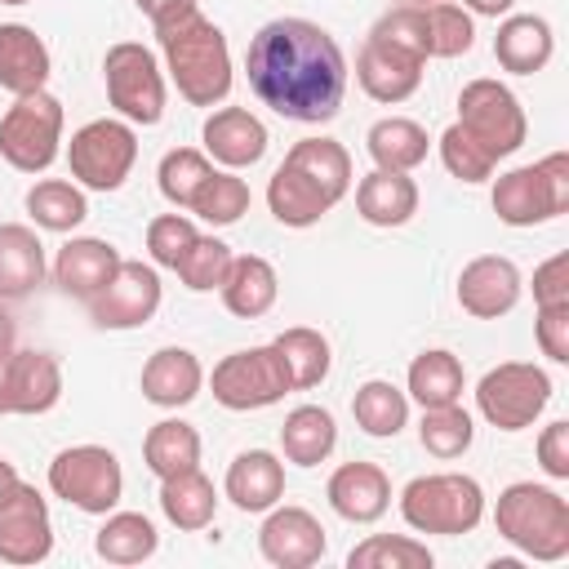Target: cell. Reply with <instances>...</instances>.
Wrapping results in <instances>:
<instances>
[{"mask_svg": "<svg viewBox=\"0 0 569 569\" xmlns=\"http://www.w3.org/2000/svg\"><path fill=\"white\" fill-rule=\"evenodd\" d=\"M249 89L262 107L298 124H325L347 93V58L311 18H271L244 49Z\"/></svg>", "mask_w": 569, "mask_h": 569, "instance_id": "6da1fadb", "label": "cell"}, {"mask_svg": "<svg viewBox=\"0 0 569 569\" xmlns=\"http://www.w3.org/2000/svg\"><path fill=\"white\" fill-rule=\"evenodd\" d=\"M164 49V71L178 84V93L191 107H218L231 93V49L218 22H209L200 9L187 13L173 27L156 31Z\"/></svg>", "mask_w": 569, "mask_h": 569, "instance_id": "7a4b0ae2", "label": "cell"}, {"mask_svg": "<svg viewBox=\"0 0 569 569\" xmlns=\"http://www.w3.org/2000/svg\"><path fill=\"white\" fill-rule=\"evenodd\" d=\"M493 529L529 560L556 565L569 556V502L551 485L516 480L498 493Z\"/></svg>", "mask_w": 569, "mask_h": 569, "instance_id": "3957f363", "label": "cell"}, {"mask_svg": "<svg viewBox=\"0 0 569 569\" xmlns=\"http://www.w3.org/2000/svg\"><path fill=\"white\" fill-rule=\"evenodd\" d=\"M400 516L418 533H471L485 516V489L476 476L462 471H436V476H413L400 489Z\"/></svg>", "mask_w": 569, "mask_h": 569, "instance_id": "277c9868", "label": "cell"}, {"mask_svg": "<svg viewBox=\"0 0 569 569\" xmlns=\"http://www.w3.org/2000/svg\"><path fill=\"white\" fill-rule=\"evenodd\" d=\"M62 151V102L49 89L18 93L0 116V160L18 173H44Z\"/></svg>", "mask_w": 569, "mask_h": 569, "instance_id": "5b68a950", "label": "cell"}, {"mask_svg": "<svg viewBox=\"0 0 569 569\" xmlns=\"http://www.w3.org/2000/svg\"><path fill=\"white\" fill-rule=\"evenodd\" d=\"M569 209V156L551 151L493 182V213L507 227H538Z\"/></svg>", "mask_w": 569, "mask_h": 569, "instance_id": "8992f818", "label": "cell"}, {"mask_svg": "<svg viewBox=\"0 0 569 569\" xmlns=\"http://www.w3.org/2000/svg\"><path fill=\"white\" fill-rule=\"evenodd\" d=\"M458 124L493 160H507L511 151H520L525 147V133H529V120H525L520 98L502 80H489V76L462 84V93H458Z\"/></svg>", "mask_w": 569, "mask_h": 569, "instance_id": "52a82bcc", "label": "cell"}, {"mask_svg": "<svg viewBox=\"0 0 569 569\" xmlns=\"http://www.w3.org/2000/svg\"><path fill=\"white\" fill-rule=\"evenodd\" d=\"M547 400H551V378H547V369H538L529 360H507L476 382V409L498 431L533 427L542 418Z\"/></svg>", "mask_w": 569, "mask_h": 569, "instance_id": "ba28073f", "label": "cell"}, {"mask_svg": "<svg viewBox=\"0 0 569 569\" xmlns=\"http://www.w3.org/2000/svg\"><path fill=\"white\" fill-rule=\"evenodd\" d=\"M49 489L76 511L107 516L124 493V471L107 445H71L49 462Z\"/></svg>", "mask_w": 569, "mask_h": 569, "instance_id": "9c48e42d", "label": "cell"}, {"mask_svg": "<svg viewBox=\"0 0 569 569\" xmlns=\"http://www.w3.org/2000/svg\"><path fill=\"white\" fill-rule=\"evenodd\" d=\"M102 80L111 107L129 124H160L164 120V71L156 53L138 40H120L102 58Z\"/></svg>", "mask_w": 569, "mask_h": 569, "instance_id": "30bf717a", "label": "cell"}, {"mask_svg": "<svg viewBox=\"0 0 569 569\" xmlns=\"http://www.w3.org/2000/svg\"><path fill=\"white\" fill-rule=\"evenodd\" d=\"M138 160V133L129 120H89L71 133L67 142V164H71V178L89 191H116L124 187L129 169Z\"/></svg>", "mask_w": 569, "mask_h": 569, "instance_id": "8fae6325", "label": "cell"}, {"mask_svg": "<svg viewBox=\"0 0 569 569\" xmlns=\"http://www.w3.org/2000/svg\"><path fill=\"white\" fill-rule=\"evenodd\" d=\"M213 400L231 413H249V409H267L276 400H284L289 387V373L276 356V347H249V351H231L213 365Z\"/></svg>", "mask_w": 569, "mask_h": 569, "instance_id": "7c38bea8", "label": "cell"}, {"mask_svg": "<svg viewBox=\"0 0 569 569\" xmlns=\"http://www.w3.org/2000/svg\"><path fill=\"white\" fill-rule=\"evenodd\" d=\"M53 551V520L49 502L36 485L18 480L0 498V560L4 565H40Z\"/></svg>", "mask_w": 569, "mask_h": 569, "instance_id": "4fadbf2b", "label": "cell"}, {"mask_svg": "<svg viewBox=\"0 0 569 569\" xmlns=\"http://www.w3.org/2000/svg\"><path fill=\"white\" fill-rule=\"evenodd\" d=\"M160 311V276L151 262H120L102 293L89 298L98 329H138Z\"/></svg>", "mask_w": 569, "mask_h": 569, "instance_id": "5bb4252c", "label": "cell"}, {"mask_svg": "<svg viewBox=\"0 0 569 569\" xmlns=\"http://www.w3.org/2000/svg\"><path fill=\"white\" fill-rule=\"evenodd\" d=\"M325 525L307 511V507H271L262 529H258V551L267 565L276 569H311L316 560H325Z\"/></svg>", "mask_w": 569, "mask_h": 569, "instance_id": "9a60e30c", "label": "cell"}, {"mask_svg": "<svg viewBox=\"0 0 569 569\" xmlns=\"http://www.w3.org/2000/svg\"><path fill=\"white\" fill-rule=\"evenodd\" d=\"M62 400V365L53 351H13L0 365V413H49Z\"/></svg>", "mask_w": 569, "mask_h": 569, "instance_id": "2e32d148", "label": "cell"}, {"mask_svg": "<svg viewBox=\"0 0 569 569\" xmlns=\"http://www.w3.org/2000/svg\"><path fill=\"white\" fill-rule=\"evenodd\" d=\"M520 289H525V280H520L511 258L480 253L458 276V307L467 316H476V320H498L520 302Z\"/></svg>", "mask_w": 569, "mask_h": 569, "instance_id": "e0dca14e", "label": "cell"}, {"mask_svg": "<svg viewBox=\"0 0 569 569\" xmlns=\"http://www.w3.org/2000/svg\"><path fill=\"white\" fill-rule=\"evenodd\" d=\"M422 58L391 44V40H378L369 36L360 44V58H356V80L360 89L373 98V102H405L418 84H422Z\"/></svg>", "mask_w": 569, "mask_h": 569, "instance_id": "ac0fdd59", "label": "cell"}, {"mask_svg": "<svg viewBox=\"0 0 569 569\" xmlns=\"http://www.w3.org/2000/svg\"><path fill=\"white\" fill-rule=\"evenodd\" d=\"M200 138H204V156L218 160L222 169H249L267 156V124L244 107L209 111Z\"/></svg>", "mask_w": 569, "mask_h": 569, "instance_id": "d6986e66", "label": "cell"}, {"mask_svg": "<svg viewBox=\"0 0 569 569\" xmlns=\"http://www.w3.org/2000/svg\"><path fill=\"white\" fill-rule=\"evenodd\" d=\"M120 262H124V258H120L116 244H107V240H98V236H76V240H67V244L58 249V258H53V284H58L62 293L89 302L93 293L107 289V280L120 271Z\"/></svg>", "mask_w": 569, "mask_h": 569, "instance_id": "ffe728a7", "label": "cell"}, {"mask_svg": "<svg viewBox=\"0 0 569 569\" xmlns=\"http://www.w3.org/2000/svg\"><path fill=\"white\" fill-rule=\"evenodd\" d=\"M325 493H329V507L351 525H373L391 507V480L378 462H342L329 476Z\"/></svg>", "mask_w": 569, "mask_h": 569, "instance_id": "44dd1931", "label": "cell"}, {"mask_svg": "<svg viewBox=\"0 0 569 569\" xmlns=\"http://www.w3.org/2000/svg\"><path fill=\"white\" fill-rule=\"evenodd\" d=\"M222 493L236 511H271L284 498V462L271 449H244L231 458Z\"/></svg>", "mask_w": 569, "mask_h": 569, "instance_id": "7402d4cb", "label": "cell"}, {"mask_svg": "<svg viewBox=\"0 0 569 569\" xmlns=\"http://www.w3.org/2000/svg\"><path fill=\"white\" fill-rule=\"evenodd\" d=\"M204 387V369L196 360V351L187 347H160L147 365H142V400L160 405V409H182L200 396Z\"/></svg>", "mask_w": 569, "mask_h": 569, "instance_id": "603a6c76", "label": "cell"}, {"mask_svg": "<svg viewBox=\"0 0 569 569\" xmlns=\"http://www.w3.org/2000/svg\"><path fill=\"white\" fill-rule=\"evenodd\" d=\"M556 53V36H551V22L538 18V13H511L502 18L498 36H493V58L502 71L511 76H533L551 62Z\"/></svg>", "mask_w": 569, "mask_h": 569, "instance_id": "cb8c5ba5", "label": "cell"}, {"mask_svg": "<svg viewBox=\"0 0 569 569\" xmlns=\"http://www.w3.org/2000/svg\"><path fill=\"white\" fill-rule=\"evenodd\" d=\"M49 71H53L49 44L22 22H0V89H9L13 98L36 93L44 89Z\"/></svg>", "mask_w": 569, "mask_h": 569, "instance_id": "d4e9b609", "label": "cell"}, {"mask_svg": "<svg viewBox=\"0 0 569 569\" xmlns=\"http://www.w3.org/2000/svg\"><path fill=\"white\" fill-rule=\"evenodd\" d=\"M356 213L369 227H405L418 213V182L396 169H373L356 182Z\"/></svg>", "mask_w": 569, "mask_h": 569, "instance_id": "484cf974", "label": "cell"}, {"mask_svg": "<svg viewBox=\"0 0 569 569\" xmlns=\"http://www.w3.org/2000/svg\"><path fill=\"white\" fill-rule=\"evenodd\" d=\"M218 293H222V307H227L231 316H240V320H258V316H267V311L276 307L280 276H276V267H271L267 258H258V253H240V258H231L227 280L218 284Z\"/></svg>", "mask_w": 569, "mask_h": 569, "instance_id": "4316f807", "label": "cell"}, {"mask_svg": "<svg viewBox=\"0 0 569 569\" xmlns=\"http://www.w3.org/2000/svg\"><path fill=\"white\" fill-rule=\"evenodd\" d=\"M44 280V244L27 222H0V298H27Z\"/></svg>", "mask_w": 569, "mask_h": 569, "instance_id": "83f0119b", "label": "cell"}, {"mask_svg": "<svg viewBox=\"0 0 569 569\" xmlns=\"http://www.w3.org/2000/svg\"><path fill=\"white\" fill-rule=\"evenodd\" d=\"M284 164H293L329 204H338L351 191V156L333 138H302V142H293Z\"/></svg>", "mask_w": 569, "mask_h": 569, "instance_id": "f1b7e54d", "label": "cell"}, {"mask_svg": "<svg viewBox=\"0 0 569 569\" xmlns=\"http://www.w3.org/2000/svg\"><path fill=\"white\" fill-rule=\"evenodd\" d=\"M160 511L173 529H209L213 525V511H218V493H213V480L191 467V471H178L169 480H160Z\"/></svg>", "mask_w": 569, "mask_h": 569, "instance_id": "f546056e", "label": "cell"}, {"mask_svg": "<svg viewBox=\"0 0 569 569\" xmlns=\"http://www.w3.org/2000/svg\"><path fill=\"white\" fill-rule=\"evenodd\" d=\"M427 129L409 116H387V120H373L369 133H365V151L378 169H396V173H409L427 160Z\"/></svg>", "mask_w": 569, "mask_h": 569, "instance_id": "4dcf8cb0", "label": "cell"}, {"mask_svg": "<svg viewBox=\"0 0 569 569\" xmlns=\"http://www.w3.org/2000/svg\"><path fill=\"white\" fill-rule=\"evenodd\" d=\"M338 445V422L329 409L320 405H298L289 409L284 427H280V449L293 467H320Z\"/></svg>", "mask_w": 569, "mask_h": 569, "instance_id": "1f68e13d", "label": "cell"}, {"mask_svg": "<svg viewBox=\"0 0 569 569\" xmlns=\"http://www.w3.org/2000/svg\"><path fill=\"white\" fill-rule=\"evenodd\" d=\"M142 462L151 476L169 480L178 471L200 467V431L182 418H160L147 436H142Z\"/></svg>", "mask_w": 569, "mask_h": 569, "instance_id": "d6a6232c", "label": "cell"}, {"mask_svg": "<svg viewBox=\"0 0 569 569\" xmlns=\"http://www.w3.org/2000/svg\"><path fill=\"white\" fill-rule=\"evenodd\" d=\"M156 547H160V533L142 511H107L93 538V551L107 565H142L156 556Z\"/></svg>", "mask_w": 569, "mask_h": 569, "instance_id": "836d02e7", "label": "cell"}, {"mask_svg": "<svg viewBox=\"0 0 569 569\" xmlns=\"http://www.w3.org/2000/svg\"><path fill=\"white\" fill-rule=\"evenodd\" d=\"M267 209L280 227H316L333 204L293 169V164H280L267 182Z\"/></svg>", "mask_w": 569, "mask_h": 569, "instance_id": "e575fe53", "label": "cell"}, {"mask_svg": "<svg viewBox=\"0 0 569 569\" xmlns=\"http://www.w3.org/2000/svg\"><path fill=\"white\" fill-rule=\"evenodd\" d=\"M284 373H289V387L293 391H307V387H320L329 378V338L320 329H307V325H293L284 333L271 338Z\"/></svg>", "mask_w": 569, "mask_h": 569, "instance_id": "d590c367", "label": "cell"}, {"mask_svg": "<svg viewBox=\"0 0 569 569\" xmlns=\"http://www.w3.org/2000/svg\"><path fill=\"white\" fill-rule=\"evenodd\" d=\"M462 387H467V373H462V360L453 351L431 347V351L413 356V365H409V396L422 409L458 405L462 400Z\"/></svg>", "mask_w": 569, "mask_h": 569, "instance_id": "8d00e7d4", "label": "cell"}, {"mask_svg": "<svg viewBox=\"0 0 569 569\" xmlns=\"http://www.w3.org/2000/svg\"><path fill=\"white\" fill-rule=\"evenodd\" d=\"M351 413H356V427L373 440H391L405 422H409V396L396 387V382H382V378H369L356 387L351 396Z\"/></svg>", "mask_w": 569, "mask_h": 569, "instance_id": "74e56055", "label": "cell"}, {"mask_svg": "<svg viewBox=\"0 0 569 569\" xmlns=\"http://www.w3.org/2000/svg\"><path fill=\"white\" fill-rule=\"evenodd\" d=\"M27 213H31V222L44 227V231H76V227L89 218V200H84L80 182L40 178V182L27 191Z\"/></svg>", "mask_w": 569, "mask_h": 569, "instance_id": "f35d334b", "label": "cell"}, {"mask_svg": "<svg viewBox=\"0 0 569 569\" xmlns=\"http://www.w3.org/2000/svg\"><path fill=\"white\" fill-rule=\"evenodd\" d=\"M418 440L431 458H462L476 440V422L462 405H436V409H422V422H418Z\"/></svg>", "mask_w": 569, "mask_h": 569, "instance_id": "ab89813d", "label": "cell"}, {"mask_svg": "<svg viewBox=\"0 0 569 569\" xmlns=\"http://www.w3.org/2000/svg\"><path fill=\"white\" fill-rule=\"evenodd\" d=\"M347 569H431V551L405 533H373L347 551Z\"/></svg>", "mask_w": 569, "mask_h": 569, "instance_id": "60d3db41", "label": "cell"}, {"mask_svg": "<svg viewBox=\"0 0 569 569\" xmlns=\"http://www.w3.org/2000/svg\"><path fill=\"white\" fill-rule=\"evenodd\" d=\"M422 27H427V58H462L476 44L471 13L449 0L422 4Z\"/></svg>", "mask_w": 569, "mask_h": 569, "instance_id": "b9f144b4", "label": "cell"}, {"mask_svg": "<svg viewBox=\"0 0 569 569\" xmlns=\"http://www.w3.org/2000/svg\"><path fill=\"white\" fill-rule=\"evenodd\" d=\"M249 182L244 178H236L231 169H213L209 178H204V187L196 191V200H191V213H200L209 227H231V222H240L244 213H249Z\"/></svg>", "mask_w": 569, "mask_h": 569, "instance_id": "7bdbcfd3", "label": "cell"}, {"mask_svg": "<svg viewBox=\"0 0 569 569\" xmlns=\"http://www.w3.org/2000/svg\"><path fill=\"white\" fill-rule=\"evenodd\" d=\"M209 173H213V160H209L204 151H196V147H173V151H164V160H160V169H156V182H160V196H164L169 204L191 209V200H196V191L204 187Z\"/></svg>", "mask_w": 569, "mask_h": 569, "instance_id": "ee69618b", "label": "cell"}, {"mask_svg": "<svg viewBox=\"0 0 569 569\" xmlns=\"http://www.w3.org/2000/svg\"><path fill=\"white\" fill-rule=\"evenodd\" d=\"M231 258H236L231 244H222L218 236H196L191 249L182 253V262H178L173 271H178V280H182L191 293H209V289H218V284L227 280Z\"/></svg>", "mask_w": 569, "mask_h": 569, "instance_id": "f6af8a7d", "label": "cell"}, {"mask_svg": "<svg viewBox=\"0 0 569 569\" xmlns=\"http://www.w3.org/2000/svg\"><path fill=\"white\" fill-rule=\"evenodd\" d=\"M440 160H445V169H449L458 182H485V178L493 173V164H498L480 142H471V138L462 133L458 120L440 133Z\"/></svg>", "mask_w": 569, "mask_h": 569, "instance_id": "bcb514c9", "label": "cell"}, {"mask_svg": "<svg viewBox=\"0 0 569 569\" xmlns=\"http://www.w3.org/2000/svg\"><path fill=\"white\" fill-rule=\"evenodd\" d=\"M196 236H200V231H196L191 218H182V213H160V218L147 222V253H151L156 267H169V271H173V267L182 262V253L191 249Z\"/></svg>", "mask_w": 569, "mask_h": 569, "instance_id": "7dc6e473", "label": "cell"}, {"mask_svg": "<svg viewBox=\"0 0 569 569\" xmlns=\"http://www.w3.org/2000/svg\"><path fill=\"white\" fill-rule=\"evenodd\" d=\"M533 333H538V347H542V356H547V360L569 365V302L538 307Z\"/></svg>", "mask_w": 569, "mask_h": 569, "instance_id": "c3c4849f", "label": "cell"}, {"mask_svg": "<svg viewBox=\"0 0 569 569\" xmlns=\"http://www.w3.org/2000/svg\"><path fill=\"white\" fill-rule=\"evenodd\" d=\"M533 302L538 307L569 302V253H556L542 267H533Z\"/></svg>", "mask_w": 569, "mask_h": 569, "instance_id": "681fc988", "label": "cell"}, {"mask_svg": "<svg viewBox=\"0 0 569 569\" xmlns=\"http://www.w3.org/2000/svg\"><path fill=\"white\" fill-rule=\"evenodd\" d=\"M538 462L551 480H569V422H547L538 436Z\"/></svg>", "mask_w": 569, "mask_h": 569, "instance_id": "f907efd6", "label": "cell"}, {"mask_svg": "<svg viewBox=\"0 0 569 569\" xmlns=\"http://www.w3.org/2000/svg\"><path fill=\"white\" fill-rule=\"evenodd\" d=\"M142 13H147V22L160 31V27H173V22H182L187 13H196L200 9V0H133Z\"/></svg>", "mask_w": 569, "mask_h": 569, "instance_id": "816d5d0a", "label": "cell"}, {"mask_svg": "<svg viewBox=\"0 0 569 569\" xmlns=\"http://www.w3.org/2000/svg\"><path fill=\"white\" fill-rule=\"evenodd\" d=\"M13 351H18V325H13V316L0 307V365H4Z\"/></svg>", "mask_w": 569, "mask_h": 569, "instance_id": "f5cc1de1", "label": "cell"}, {"mask_svg": "<svg viewBox=\"0 0 569 569\" xmlns=\"http://www.w3.org/2000/svg\"><path fill=\"white\" fill-rule=\"evenodd\" d=\"M511 4L516 0H462V9L480 13V18H502V13H511Z\"/></svg>", "mask_w": 569, "mask_h": 569, "instance_id": "db71d44e", "label": "cell"}, {"mask_svg": "<svg viewBox=\"0 0 569 569\" xmlns=\"http://www.w3.org/2000/svg\"><path fill=\"white\" fill-rule=\"evenodd\" d=\"M18 480H22V476H18V467H13L9 458H0V498H4V493H9Z\"/></svg>", "mask_w": 569, "mask_h": 569, "instance_id": "11a10c76", "label": "cell"}, {"mask_svg": "<svg viewBox=\"0 0 569 569\" xmlns=\"http://www.w3.org/2000/svg\"><path fill=\"white\" fill-rule=\"evenodd\" d=\"M0 4H31V0H0Z\"/></svg>", "mask_w": 569, "mask_h": 569, "instance_id": "9f6ffc18", "label": "cell"}, {"mask_svg": "<svg viewBox=\"0 0 569 569\" xmlns=\"http://www.w3.org/2000/svg\"><path fill=\"white\" fill-rule=\"evenodd\" d=\"M405 4H436V0H405Z\"/></svg>", "mask_w": 569, "mask_h": 569, "instance_id": "6f0895ef", "label": "cell"}]
</instances>
